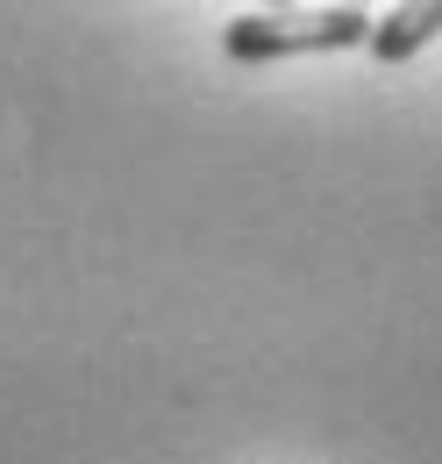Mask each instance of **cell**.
<instances>
[{"instance_id":"2","label":"cell","mask_w":442,"mask_h":464,"mask_svg":"<svg viewBox=\"0 0 442 464\" xmlns=\"http://www.w3.org/2000/svg\"><path fill=\"white\" fill-rule=\"evenodd\" d=\"M436 36H442V0H407V7H392L386 22H371V58L407 64L421 44H436Z\"/></svg>"},{"instance_id":"1","label":"cell","mask_w":442,"mask_h":464,"mask_svg":"<svg viewBox=\"0 0 442 464\" xmlns=\"http://www.w3.org/2000/svg\"><path fill=\"white\" fill-rule=\"evenodd\" d=\"M357 44H371V14L364 7H250V14H235L221 29V51L235 64L357 51Z\"/></svg>"}]
</instances>
